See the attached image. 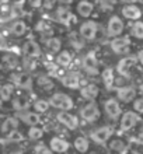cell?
Instances as JSON below:
<instances>
[{
    "instance_id": "cell-25",
    "label": "cell",
    "mask_w": 143,
    "mask_h": 154,
    "mask_svg": "<svg viewBox=\"0 0 143 154\" xmlns=\"http://www.w3.org/2000/svg\"><path fill=\"white\" fill-rule=\"evenodd\" d=\"M33 106H34V109H35V112L44 114V112H46V111L49 109L51 104H49V101H46V100H37V101L34 102Z\"/></svg>"
},
{
    "instance_id": "cell-32",
    "label": "cell",
    "mask_w": 143,
    "mask_h": 154,
    "mask_svg": "<svg viewBox=\"0 0 143 154\" xmlns=\"http://www.w3.org/2000/svg\"><path fill=\"white\" fill-rule=\"evenodd\" d=\"M110 149L114 151H122L125 150V143L121 142V140H114V142H111Z\"/></svg>"
},
{
    "instance_id": "cell-26",
    "label": "cell",
    "mask_w": 143,
    "mask_h": 154,
    "mask_svg": "<svg viewBox=\"0 0 143 154\" xmlns=\"http://www.w3.org/2000/svg\"><path fill=\"white\" fill-rule=\"evenodd\" d=\"M89 142H87L86 137H76L74 139V147H76V150L80 151V153H86L89 150Z\"/></svg>"
},
{
    "instance_id": "cell-29",
    "label": "cell",
    "mask_w": 143,
    "mask_h": 154,
    "mask_svg": "<svg viewBox=\"0 0 143 154\" xmlns=\"http://www.w3.org/2000/svg\"><path fill=\"white\" fill-rule=\"evenodd\" d=\"M46 48L51 51V52H58L59 49H61V39H58V38H51V39L46 41Z\"/></svg>"
},
{
    "instance_id": "cell-6",
    "label": "cell",
    "mask_w": 143,
    "mask_h": 154,
    "mask_svg": "<svg viewBox=\"0 0 143 154\" xmlns=\"http://www.w3.org/2000/svg\"><path fill=\"white\" fill-rule=\"evenodd\" d=\"M56 119H58V122H61L62 125H65L67 129L74 130L79 126L77 119H76V118H74L72 114L66 112V111H62V112H59V114L56 115Z\"/></svg>"
},
{
    "instance_id": "cell-22",
    "label": "cell",
    "mask_w": 143,
    "mask_h": 154,
    "mask_svg": "<svg viewBox=\"0 0 143 154\" xmlns=\"http://www.w3.org/2000/svg\"><path fill=\"white\" fill-rule=\"evenodd\" d=\"M56 17H58V20L61 21L62 24H69V21L73 18L72 13H70L67 8H65V7H59V8H58Z\"/></svg>"
},
{
    "instance_id": "cell-31",
    "label": "cell",
    "mask_w": 143,
    "mask_h": 154,
    "mask_svg": "<svg viewBox=\"0 0 143 154\" xmlns=\"http://www.w3.org/2000/svg\"><path fill=\"white\" fill-rule=\"evenodd\" d=\"M34 154H53V151L51 150V147H46L44 144H37L34 147Z\"/></svg>"
},
{
    "instance_id": "cell-28",
    "label": "cell",
    "mask_w": 143,
    "mask_h": 154,
    "mask_svg": "<svg viewBox=\"0 0 143 154\" xmlns=\"http://www.w3.org/2000/svg\"><path fill=\"white\" fill-rule=\"evenodd\" d=\"M42 136H44V130L42 129L37 128V126H30L28 137L31 139V140H39V139H42Z\"/></svg>"
},
{
    "instance_id": "cell-15",
    "label": "cell",
    "mask_w": 143,
    "mask_h": 154,
    "mask_svg": "<svg viewBox=\"0 0 143 154\" xmlns=\"http://www.w3.org/2000/svg\"><path fill=\"white\" fill-rule=\"evenodd\" d=\"M49 147L55 153H65V151L69 150V143L61 137H52L51 143H49Z\"/></svg>"
},
{
    "instance_id": "cell-12",
    "label": "cell",
    "mask_w": 143,
    "mask_h": 154,
    "mask_svg": "<svg viewBox=\"0 0 143 154\" xmlns=\"http://www.w3.org/2000/svg\"><path fill=\"white\" fill-rule=\"evenodd\" d=\"M138 121H139V116H138L135 112L128 111V112H125L123 116H122V121H121V129L122 130L132 129V128L138 123Z\"/></svg>"
},
{
    "instance_id": "cell-27",
    "label": "cell",
    "mask_w": 143,
    "mask_h": 154,
    "mask_svg": "<svg viewBox=\"0 0 143 154\" xmlns=\"http://www.w3.org/2000/svg\"><path fill=\"white\" fill-rule=\"evenodd\" d=\"M72 62V55L67 51H63L56 56V63L59 66H67Z\"/></svg>"
},
{
    "instance_id": "cell-14",
    "label": "cell",
    "mask_w": 143,
    "mask_h": 154,
    "mask_svg": "<svg viewBox=\"0 0 143 154\" xmlns=\"http://www.w3.org/2000/svg\"><path fill=\"white\" fill-rule=\"evenodd\" d=\"M104 108H105L107 115L111 118V119H117V118L121 115V106L115 100H108V101L104 104Z\"/></svg>"
},
{
    "instance_id": "cell-8",
    "label": "cell",
    "mask_w": 143,
    "mask_h": 154,
    "mask_svg": "<svg viewBox=\"0 0 143 154\" xmlns=\"http://www.w3.org/2000/svg\"><path fill=\"white\" fill-rule=\"evenodd\" d=\"M18 121L25 123L28 126H37L39 123V115L38 112H28V111H23V112H18L17 114Z\"/></svg>"
},
{
    "instance_id": "cell-38",
    "label": "cell",
    "mask_w": 143,
    "mask_h": 154,
    "mask_svg": "<svg viewBox=\"0 0 143 154\" xmlns=\"http://www.w3.org/2000/svg\"><path fill=\"white\" fill-rule=\"evenodd\" d=\"M62 2H70V0H62Z\"/></svg>"
},
{
    "instance_id": "cell-13",
    "label": "cell",
    "mask_w": 143,
    "mask_h": 154,
    "mask_svg": "<svg viewBox=\"0 0 143 154\" xmlns=\"http://www.w3.org/2000/svg\"><path fill=\"white\" fill-rule=\"evenodd\" d=\"M62 83L67 88L74 90V88H77L79 84H80V76L77 73H74V72H69V73L62 76Z\"/></svg>"
},
{
    "instance_id": "cell-30",
    "label": "cell",
    "mask_w": 143,
    "mask_h": 154,
    "mask_svg": "<svg viewBox=\"0 0 143 154\" xmlns=\"http://www.w3.org/2000/svg\"><path fill=\"white\" fill-rule=\"evenodd\" d=\"M132 34L135 35L136 38L143 39V23L142 21H136L133 27H132Z\"/></svg>"
},
{
    "instance_id": "cell-21",
    "label": "cell",
    "mask_w": 143,
    "mask_h": 154,
    "mask_svg": "<svg viewBox=\"0 0 143 154\" xmlns=\"http://www.w3.org/2000/svg\"><path fill=\"white\" fill-rule=\"evenodd\" d=\"M77 11L82 17H89L93 13V4L90 2H87V0H82L77 4Z\"/></svg>"
},
{
    "instance_id": "cell-34",
    "label": "cell",
    "mask_w": 143,
    "mask_h": 154,
    "mask_svg": "<svg viewBox=\"0 0 143 154\" xmlns=\"http://www.w3.org/2000/svg\"><path fill=\"white\" fill-rule=\"evenodd\" d=\"M55 4H56V0H44V7L46 10H51V8L55 7Z\"/></svg>"
},
{
    "instance_id": "cell-16",
    "label": "cell",
    "mask_w": 143,
    "mask_h": 154,
    "mask_svg": "<svg viewBox=\"0 0 143 154\" xmlns=\"http://www.w3.org/2000/svg\"><path fill=\"white\" fill-rule=\"evenodd\" d=\"M83 66L84 69L89 72V73H97V66H98V62H97V57L93 52L87 53L84 59H83Z\"/></svg>"
},
{
    "instance_id": "cell-20",
    "label": "cell",
    "mask_w": 143,
    "mask_h": 154,
    "mask_svg": "<svg viewBox=\"0 0 143 154\" xmlns=\"http://www.w3.org/2000/svg\"><path fill=\"white\" fill-rule=\"evenodd\" d=\"M122 13L126 18H131V20H138V18L142 16V11H140L136 6H125Z\"/></svg>"
},
{
    "instance_id": "cell-19",
    "label": "cell",
    "mask_w": 143,
    "mask_h": 154,
    "mask_svg": "<svg viewBox=\"0 0 143 154\" xmlns=\"http://www.w3.org/2000/svg\"><path fill=\"white\" fill-rule=\"evenodd\" d=\"M128 46H129V39H128V38H115V39L111 42V48L117 53L123 52Z\"/></svg>"
},
{
    "instance_id": "cell-40",
    "label": "cell",
    "mask_w": 143,
    "mask_h": 154,
    "mask_svg": "<svg viewBox=\"0 0 143 154\" xmlns=\"http://www.w3.org/2000/svg\"><path fill=\"white\" fill-rule=\"evenodd\" d=\"M142 91H143V83H142Z\"/></svg>"
},
{
    "instance_id": "cell-35",
    "label": "cell",
    "mask_w": 143,
    "mask_h": 154,
    "mask_svg": "<svg viewBox=\"0 0 143 154\" xmlns=\"http://www.w3.org/2000/svg\"><path fill=\"white\" fill-rule=\"evenodd\" d=\"M28 3L31 7L34 8H38V7H41L42 3H44V0H28Z\"/></svg>"
},
{
    "instance_id": "cell-1",
    "label": "cell",
    "mask_w": 143,
    "mask_h": 154,
    "mask_svg": "<svg viewBox=\"0 0 143 154\" xmlns=\"http://www.w3.org/2000/svg\"><path fill=\"white\" fill-rule=\"evenodd\" d=\"M4 24H7V28H3L2 31L4 32L6 37L11 35V37H16V38H21V37H24L25 32H27V29H28L27 24H25L23 20H20V18L10 20V21H7V23H4Z\"/></svg>"
},
{
    "instance_id": "cell-7",
    "label": "cell",
    "mask_w": 143,
    "mask_h": 154,
    "mask_svg": "<svg viewBox=\"0 0 143 154\" xmlns=\"http://www.w3.org/2000/svg\"><path fill=\"white\" fill-rule=\"evenodd\" d=\"M79 32H80V35L87 41L94 39L95 32H97V24H95L94 21H86V23H83L82 24Z\"/></svg>"
},
{
    "instance_id": "cell-3",
    "label": "cell",
    "mask_w": 143,
    "mask_h": 154,
    "mask_svg": "<svg viewBox=\"0 0 143 154\" xmlns=\"http://www.w3.org/2000/svg\"><path fill=\"white\" fill-rule=\"evenodd\" d=\"M49 104H51V106H53V108H58V109H62V111H69L73 108L72 98L63 93L53 94L52 97H51V100H49Z\"/></svg>"
},
{
    "instance_id": "cell-9",
    "label": "cell",
    "mask_w": 143,
    "mask_h": 154,
    "mask_svg": "<svg viewBox=\"0 0 143 154\" xmlns=\"http://www.w3.org/2000/svg\"><path fill=\"white\" fill-rule=\"evenodd\" d=\"M111 134H112V128H110V126H102V128L94 130V132L91 133V139H93L95 143H105L107 140L111 137Z\"/></svg>"
},
{
    "instance_id": "cell-41",
    "label": "cell",
    "mask_w": 143,
    "mask_h": 154,
    "mask_svg": "<svg viewBox=\"0 0 143 154\" xmlns=\"http://www.w3.org/2000/svg\"><path fill=\"white\" fill-rule=\"evenodd\" d=\"M2 70H3V69H0V72H2Z\"/></svg>"
},
{
    "instance_id": "cell-17",
    "label": "cell",
    "mask_w": 143,
    "mask_h": 154,
    "mask_svg": "<svg viewBox=\"0 0 143 154\" xmlns=\"http://www.w3.org/2000/svg\"><path fill=\"white\" fill-rule=\"evenodd\" d=\"M117 95H118L119 100H122L123 102H131L133 101V98L136 95V91L133 87H122L117 91Z\"/></svg>"
},
{
    "instance_id": "cell-36",
    "label": "cell",
    "mask_w": 143,
    "mask_h": 154,
    "mask_svg": "<svg viewBox=\"0 0 143 154\" xmlns=\"http://www.w3.org/2000/svg\"><path fill=\"white\" fill-rule=\"evenodd\" d=\"M10 2H11V3H14V4H23V0H10Z\"/></svg>"
},
{
    "instance_id": "cell-23",
    "label": "cell",
    "mask_w": 143,
    "mask_h": 154,
    "mask_svg": "<svg viewBox=\"0 0 143 154\" xmlns=\"http://www.w3.org/2000/svg\"><path fill=\"white\" fill-rule=\"evenodd\" d=\"M102 81H104V84H105L107 88H112V85H114V73H112V70L111 69H105L102 72Z\"/></svg>"
},
{
    "instance_id": "cell-4",
    "label": "cell",
    "mask_w": 143,
    "mask_h": 154,
    "mask_svg": "<svg viewBox=\"0 0 143 154\" xmlns=\"http://www.w3.org/2000/svg\"><path fill=\"white\" fill-rule=\"evenodd\" d=\"M21 51H23V56L30 57V59H35V57H38L41 55V48H39V45L35 41H27V42H24Z\"/></svg>"
},
{
    "instance_id": "cell-39",
    "label": "cell",
    "mask_w": 143,
    "mask_h": 154,
    "mask_svg": "<svg viewBox=\"0 0 143 154\" xmlns=\"http://www.w3.org/2000/svg\"><path fill=\"white\" fill-rule=\"evenodd\" d=\"M140 133H142V136H143V129H142V132H140Z\"/></svg>"
},
{
    "instance_id": "cell-11",
    "label": "cell",
    "mask_w": 143,
    "mask_h": 154,
    "mask_svg": "<svg viewBox=\"0 0 143 154\" xmlns=\"http://www.w3.org/2000/svg\"><path fill=\"white\" fill-rule=\"evenodd\" d=\"M123 29V23L118 16H114L110 18L108 23V35L110 37H118Z\"/></svg>"
},
{
    "instance_id": "cell-2",
    "label": "cell",
    "mask_w": 143,
    "mask_h": 154,
    "mask_svg": "<svg viewBox=\"0 0 143 154\" xmlns=\"http://www.w3.org/2000/svg\"><path fill=\"white\" fill-rule=\"evenodd\" d=\"M10 83L23 90H30L33 87V79L27 72H11L10 73Z\"/></svg>"
},
{
    "instance_id": "cell-24",
    "label": "cell",
    "mask_w": 143,
    "mask_h": 154,
    "mask_svg": "<svg viewBox=\"0 0 143 154\" xmlns=\"http://www.w3.org/2000/svg\"><path fill=\"white\" fill-rule=\"evenodd\" d=\"M37 84L39 85L41 88H44V90H51L53 87V81H52V79H51L49 76H44V74H41V76L38 77Z\"/></svg>"
},
{
    "instance_id": "cell-37",
    "label": "cell",
    "mask_w": 143,
    "mask_h": 154,
    "mask_svg": "<svg viewBox=\"0 0 143 154\" xmlns=\"http://www.w3.org/2000/svg\"><path fill=\"white\" fill-rule=\"evenodd\" d=\"M131 2H140V3H143V0H131Z\"/></svg>"
},
{
    "instance_id": "cell-10",
    "label": "cell",
    "mask_w": 143,
    "mask_h": 154,
    "mask_svg": "<svg viewBox=\"0 0 143 154\" xmlns=\"http://www.w3.org/2000/svg\"><path fill=\"white\" fill-rule=\"evenodd\" d=\"M82 116L86 119V121L91 122V121H95L98 116H100V111H98V106L95 105L94 102H90L87 104L86 106H83L82 111H80Z\"/></svg>"
},
{
    "instance_id": "cell-18",
    "label": "cell",
    "mask_w": 143,
    "mask_h": 154,
    "mask_svg": "<svg viewBox=\"0 0 143 154\" xmlns=\"http://www.w3.org/2000/svg\"><path fill=\"white\" fill-rule=\"evenodd\" d=\"M98 87L95 84H89L86 85V87H83L82 90H80V94H82L83 98H86V100H90V101H93V100H95L98 95Z\"/></svg>"
},
{
    "instance_id": "cell-33",
    "label": "cell",
    "mask_w": 143,
    "mask_h": 154,
    "mask_svg": "<svg viewBox=\"0 0 143 154\" xmlns=\"http://www.w3.org/2000/svg\"><path fill=\"white\" fill-rule=\"evenodd\" d=\"M133 108H135V111H138V112H140V114H142V112H143V100H142V98L136 100L135 104H133Z\"/></svg>"
},
{
    "instance_id": "cell-5",
    "label": "cell",
    "mask_w": 143,
    "mask_h": 154,
    "mask_svg": "<svg viewBox=\"0 0 143 154\" xmlns=\"http://www.w3.org/2000/svg\"><path fill=\"white\" fill-rule=\"evenodd\" d=\"M136 65V59L132 56H126L123 57L122 60H119L117 69H118L119 74H122L123 77H129L131 76V70L135 67Z\"/></svg>"
}]
</instances>
